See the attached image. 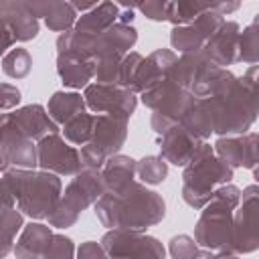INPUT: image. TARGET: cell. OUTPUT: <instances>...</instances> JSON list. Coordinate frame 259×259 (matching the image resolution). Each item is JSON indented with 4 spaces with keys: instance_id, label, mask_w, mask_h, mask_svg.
Returning <instances> with one entry per match:
<instances>
[{
    "instance_id": "obj_45",
    "label": "cell",
    "mask_w": 259,
    "mask_h": 259,
    "mask_svg": "<svg viewBox=\"0 0 259 259\" xmlns=\"http://www.w3.org/2000/svg\"><path fill=\"white\" fill-rule=\"evenodd\" d=\"M0 170H8V164H6L4 156H2V152H0Z\"/></svg>"
},
{
    "instance_id": "obj_38",
    "label": "cell",
    "mask_w": 259,
    "mask_h": 259,
    "mask_svg": "<svg viewBox=\"0 0 259 259\" xmlns=\"http://www.w3.org/2000/svg\"><path fill=\"white\" fill-rule=\"evenodd\" d=\"M142 14H146L150 20L156 22H166V10H168V2H160V0H152V2H140L136 6Z\"/></svg>"
},
{
    "instance_id": "obj_36",
    "label": "cell",
    "mask_w": 259,
    "mask_h": 259,
    "mask_svg": "<svg viewBox=\"0 0 259 259\" xmlns=\"http://www.w3.org/2000/svg\"><path fill=\"white\" fill-rule=\"evenodd\" d=\"M196 251V241L190 235H176L170 241V255L172 259H190Z\"/></svg>"
},
{
    "instance_id": "obj_13",
    "label": "cell",
    "mask_w": 259,
    "mask_h": 259,
    "mask_svg": "<svg viewBox=\"0 0 259 259\" xmlns=\"http://www.w3.org/2000/svg\"><path fill=\"white\" fill-rule=\"evenodd\" d=\"M223 22H225V18L221 14H217L214 10L204 12L192 24L174 26L170 32V45H172V49H176L182 55L202 51L204 42L221 28Z\"/></svg>"
},
{
    "instance_id": "obj_42",
    "label": "cell",
    "mask_w": 259,
    "mask_h": 259,
    "mask_svg": "<svg viewBox=\"0 0 259 259\" xmlns=\"http://www.w3.org/2000/svg\"><path fill=\"white\" fill-rule=\"evenodd\" d=\"M14 196L10 194V190H8V186H6V182H4V176H0V210H4V208H14Z\"/></svg>"
},
{
    "instance_id": "obj_34",
    "label": "cell",
    "mask_w": 259,
    "mask_h": 259,
    "mask_svg": "<svg viewBox=\"0 0 259 259\" xmlns=\"http://www.w3.org/2000/svg\"><path fill=\"white\" fill-rule=\"evenodd\" d=\"M144 57L140 53H127L119 65V75H117V85L123 87V89H132L134 85V79H136V73L142 65Z\"/></svg>"
},
{
    "instance_id": "obj_26",
    "label": "cell",
    "mask_w": 259,
    "mask_h": 259,
    "mask_svg": "<svg viewBox=\"0 0 259 259\" xmlns=\"http://www.w3.org/2000/svg\"><path fill=\"white\" fill-rule=\"evenodd\" d=\"M85 99L79 93H67V91H57L51 101H49V117L57 123V125H65L67 121H71L73 117L85 113Z\"/></svg>"
},
{
    "instance_id": "obj_15",
    "label": "cell",
    "mask_w": 259,
    "mask_h": 259,
    "mask_svg": "<svg viewBox=\"0 0 259 259\" xmlns=\"http://www.w3.org/2000/svg\"><path fill=\"white\" fill-rule=\"evenodd\" d=\"M176 59L178 57L170 49H158L152 55L144 57L130 91L132 93H144V91L156 87L158 83L172 79V69H174Z\"/></svg>"
},
{
    "instance_id": "obj_11",
    "label": "cell",
    "mask_w": 259,
    "mask_h": 259,
    "mask_svg": "<svg viewBox=\"0 0 259 259\" xmlns=\"http://www.w3.org/2000/svg\"><path fill=\"white\" fill-rule=\"evenodd\" d=\"M36 166L57 176H75L83 168L79 150L59 134H49L36 142Z\"/></svg>"
},
{
    "instance_id": "obj_40",
    "label": "cell",
    "mask_w": 259,
    "mask_h": 259,
    "mask_svg": "<svg viewBox=\"0 0 259 259\" xmlns=\"http://www.w3.org/2000/svg\"><path fill=\"white\" fill-rule=\"evenodd\" d=\"M77 259H109V257H107V253L103 251L101 243L85 241V243H81V247L77 249Z\"/></svg>"
},
{
    "instance_id": "obj_33",
    "label": "cell",
    "mask_w": 259,
    "mask_h": 259,
    "mask_svg": "<svg viewBox=\"0 0 259 259\" xmlns=\"http://www.w3.org/2000/svg\"><path fill=\"white\" fill-rule=\"evenodd\" d=\"M168 174V162L162 156H146L136 162V176L146 184H158Z\"/></svg>"
},
{
    "instance_id": "obj_7",
    "label": "cell",
    "mask_w": 259,
    "mask_h": 259,
    "mask_svg": "<svg viewBox=\"0 0 259 259\" xmlns=\"http://www.w3.org/2000/svg\"><path fill=\"white\" fill-rule=\"evenodd\" d=\"M194 241L208 251H231L233 208H229L217 198H210L204 204V210L194 227Z\"/></svg>"
},
{
    "instance_id": "obj_32",
    "label": "cell",
    "mask_w": 259,
    "mask_h": 259,
    "mask_svg": "<svg viewBox=\"0 0 259 259\" xmlns=\"http://www.w3.org/2000/svg\"><path fill=\"white\" fill-rule=\"evenodd\" d=\"M237 61H243V63H247L251 67L259 61V26H257V18L247 28H243V32H239Z\"/></svg>"
},
{
    "instance_id": "obj_31",
    "label": "cell",
    "mask_w": 259,
    "mask_h": 259,
    "mask_svg": "<svg viewBox=\"0 0 259 259\" xmlns=\"http://www.w3.org/2000/svg\"><path fill=\"white\" fill-rule=\"evenodd\" d=\"M93 123H95L93 113H81V115L73 117L71 121H67L63 125L65 140L75 146H85L93 136Z\"/></svg>"
},
{
    "instance_id": "obj_1",
    "label": "cell",
    "mask_w": 259,
    "mask_h": 259,
    "mask_svg": "<svg viewBox=\"0 0 259 259\" xmlns=\"http://www.w3.org/2000/svg\"><path fill=\"white\" fill-rule=\"evenodd\" d=\"M95 214L107 229L144 233L148 227L164 219L166 204L158 192L148 190L144 184L134 180L119 192H105L95 202Z\"/></svg>"
},
{
    "instance_id": "obj_43",
    "label": "cell",
    "mask_w": 259,
    "mask_h": 259,
    "mask_svg": "<svg viewBox=\"0 0 259 259\" xmlns=\"http://www.w3.org/2000/svg\"><path fill=\"white\" fill-rule=\"evenodd\" d=\"M212 257H214L212 251H208V249H200V251H198V249H196L190 259H212Z\"/></svg>"
},
{
    "instance_id": "obj_44",
    "label": "cell",
    "mask_w": 259,
    "mask_h": 259,
    "mask_svg": "<svg viewBox=\"0 0 259 259\" xmlns=\"http://www.w3.org/2000/svg\"><path fill=\"white\" fill-rule=\"evenodd\" d=\"M212 259H239V255L231 253V251H219V253H214Z\"/></svg>"
},
{
    "instance_id": "obj_10",
    "label": "cell",
    "mask_w": 259,
    "mask_h": 259,
    "mask_svg": "<svg viewBox=\"0 0 259 259\" xmlns=\"http://www.w3.org/2000/svg\"><path fill=\"white\" fill-rule=\"evenodd\" d=\"M83 99L85 105L95 111V115H115L123 119H130L138 105L136 93H132L130 89L103 83H89L85 87Z\"/></svg>"
},
{
    "instance_id": "obj_41",
    "label": "cell",
    "mask_w": 259,
    "mask_h": 259,
    "mask_svg": "<svg viewBox=\"0 0 259 259\" xmlns=\"http://www.w3.org/2000/svg\"><path fill=\"white\" fill-rule=\"evenodd\" d=\"M16 42V34L10 28V24L6 22L4 16H0V57H4L8 53V49Z\"/></svg>"
},
{
    "instance_id": "obj_21",
    "label": "cell",
    "mask_w": 259,
    "mask_h": 259,
    "mask_svg": "<svg viewBox=\"0 0 259 259\" xmlns=\"http://www.w3.org/2000/svg\"><path fill=\"white\" fill-rule=\"evenodd\" d=\"M34 16H42L47 26L55 32H67L77 22V12L73 10L71 2H59V0H45V2H28Z\"/></svg>"
},
{
    "instance_id": "obj_4",
    "label": "cell",
    "mask_w": 259,
    "mask_h": 259,
    "mask_svg": "<svg viewBox=\"0 0 259 259\" xmlns=\"http://www.w3.org/2000/svg\"><path fill=\"white\" fill-rule=\"evenodd\" d=\"M233 168H229L212 150L210 144L202 142L182 174V198L192 208H204L212 198L217 184H231Z\"/></svg>"
},
{
    "instance_id": "obj_37",
    "label": "cell",
    "mask_w": 259,
    "mask_h": 259,
    "mask_svg": "<svg viewBox=\"0 0 259 259\" xmlns=\"http://www.w3.org/2000/svg\"><path fill=\"white\" fill-rule=\"evenodd\" d=\"M212 198L221 200L223 204H227L229 208L235 210L239 206V202H241V190L235 184H223V186L212 190Z\"/></svg>"
},
{
    "instance_id": "obj_19",
    "label": "cell",
    "mask_w": 259,
    "mask_h": 259,
    "mask_svg": "<svg viewBox=\"0 0 259 259\" xmlns=\"http://www.w3.org/2000/svg\"><path fill=\"white\" fill-rule=\"evenodd\" d=\"M57 73L67 87H87L95 75V63L75 53H63L57 57Z\"/></svg>"
},
{
    "instance_id": "obj_16",
    "label": "cell",
    "mask_w": 259,
    "mask_h": 259,
    "mask_svg": "<svg viewBox=\"0 0 259 259\" xmlns=\"http://www.w3.org/2000/svg\"><path fill=\"white\" fill-rule=\"evenodd\" d=\"M239 24L233 20H225L221 28L204 42L202 53L204 57L221 69H227V65L237 63V53H239Z\"/></svg>"
},
{
    "instance_id": "obj_5",
    "label": "cell",
    "mask_w": 259,
    "mask_h": 259,
    "mask_svg": "<svg viewBox=\"0 0 259 259\" xmlns=\"http://www.w3.org/2000/svg\"><path fill=\"white\" fill-rule=\"evenodd\" d=\"M103 194H105V186L101 180V172L93 168H81L75 174V178L67 184L59 204L47 217L49 225L57 229L73 227L79 219V212L95 204Z\"/></svg>"
},
{
    "instance_id": "obj_29",
    "label": "cell",
    "mask_w": 259,
    "mask_h": 259,
    "mask_svg": "<svg viewBox=\"0 0 259 259\" xmlns=\"http://www.w3.org/2000/svg\"><path fill=\"white\" fill-rule=\"evenodd\" d=\"M22 227H24V219L20 210L16 208L0 210V259L12 251L14 237Z\"/></svg>"
},
{
    "instance_id": "obj_39",
    "label": "cell",
    "mask_w": 259,
    "mask_h": 259,
    "mask_svg": "<svg viewBox=\"0 0 259 259\" xmlns=\"http://www.w3.org/2000/svg\"><path fill=\"white\" fill-rule=\"evenodd\" d=\"M20 103V91L10 83H0V111L14 109Z\"/></svg>"
},
{
    "instance_id": "obj_30",
    "label": "cell",
    "mask_w": 259,
    "mask_h": 259,
    "mask_svg": "<svg viewBox=\"0 0 259 259\" xmlns=\"http://www.w3.org/2000/svg\"><path fill=\"white\" fill-rule=\"evenodd\" d=\"M32 69V57L26 49L16 47L10 49L4 57H2V71L10 77V79H24Z\"/></svg>"
},
{
    "instance_id": "obj_6",
    "label": "cell",
    "mask_w": 259,
    "mask_h": 259,
    "mask_svg": "<svg viewBox=\"0 0 259 259\" xmlns=\"http://www.w3.org/2000/svg\"><path fill=\"white\" fill-rule=\"evenodd\" d=\"M127 136V119L115 115H95L93 136L91 140L81 146V164L83 168L101 170L107 158L119 154Z\"/></svg>"
},
{
    "instance_id": "obj_2",
    "label": "cell",
    "mask_w": 259,
    "mask_h": 259,
    "mask_svg": "<svg viewBox=\"0 0 259 259\" xmlns=\"http://www.w3.org/2000/svg\"><path fill=\"white\" fill-rule=\"evenodd\" d=\"M212 115V132L221 138L247 134L257 117V65L235 77L217 95L204 99Z\"/></svg>"
},
{
    "instance_id": "obj_18",
    "label": "cell",
    "mask_w": 259,
    "mask_h": 259,
    "mask_svg": "<svg viewBox=\"0 0 259 259\" xmlns=\"http://www.w3.org/2000/svg\"><path fill=\"white\" fill-rule=\"evenodd\" d=\"M10 117L16 123V127L32 142H38L49 134H59V125L49 117L47 109L38 103L24 105V107L12 111Z\"/></svg>"
},
{
    "instance_id": "obj_3",
    "label": "cell",
    "mask_w": 259,
    "mask_h": 259,
    "mask_svg": "<svg viewBox=\"0 0 259 259\" xmlns=\"http://www.w3.org/2000/svg\"><path fill=\"white\" fill-rule=\"evenodd\" d=\"M4 182L18 210L30 219H47L61 200V180L45 170H4Z\"/></svg>"
},
{
    "instance_id": "obj_25",
    "label": "cell",
    "mask_w": 259,
    "mask_h": 259,
    "mask_svg": "<svg viewBox=\"0 0 259 259\" xmlns=\"http://www.w3.org/2000/svg\"><path fill=\"white\" fill-rule=\"evenodd\" d=\"M212 63L204 57L202 51H196V53H186L182 57L176 59L174 63V69H172V81L176 85H180L184 91H188L198 79L200 75L210 67Z\"/></svg>"
},
{
    "instance_id": "obj_20",
    "label": "cell",
    "mask_w": 259,
    "mask_h": 259,
    "mask_svg": "<svg viewBox=\"0 0 259 259\" xmlns=\"http://www.w3.org/2000/svg\"><path fill=\"white\" fill-rule=\"evenodd\" d=\"M0 16L6 18L16 34V40H32L38 34V18L28 2H0Z\"/></svg>"
},
{
    "instance_id": "obj_9",
    "label": "cell",
    "mask_w": 259,
    "mask_h": 259,
    "mask_svg": "<svg viewBox=\"0 0 259 259\" xmlns=\"http://www.w3.org/2000/svg\"><path fill=\"white\" fill-rule=\"evenodd\" d=\"M243 202H239L237 212H233V253H251L259 247V227H257V202L259 188L251 184L243 190Z\"/></svg>"
},
{
    "instance_id": "obj_14",
    "label": "cell",
    "mask_w": 259,
    "mask_h": 259,
    "mask_svg": "<svg viewBox=\"0 0 259 259\" xmlns=\"http://www.w3.org/2000/svg\"><path fill=\"white\" fill-rule=\"evenodd\" d=\"M212 150L229 168H241V166L255 168L257 166V134L255 132L219 138Z\"/></svg>"
},
{
    "instance_id": "obj_23",
    "label": "cell",
    "mask_w": 259,
    "mask_h": 259,
    "mask_svg": "<svg viewBox=\"0 0 259 259\" xmlns=\"http://www.w3.org/2000/svg\"><path fill=\"white\" fill-rule=\"evenodd\" d=\"M51 227L42 223H30L22 227V233L16 241L14 255L16 259H40L51 243Z\"/></svg>"
},
{
    "instance_id": "obj_27",
    "label": "cell",
    "mask_w": 259,
    "mask_h": 259,
    "mask_svg": "<svg viewBox=\"0 0 259 259\" xmlns=\"http://www.w3.org/2000/svg\"><path fill=\"white\" fill-rule=\"evenodd\" d=\"M178 125H182L196 140L204 142L212 134V115L204 99H194L186 109V113L182 115V119L178 121Z\"/></svg>"
},
{
    "instance_id": "obj_35",
    "label": "cell",
    "mask_w": 259,
    "mask_h": 259,
    "mask_svg": "<svg viewBox=\"0 0 259 259\" xmlns=\"http://www.w3.org/2000/svg\"><path fill=\"white\" fill-rule=\"evenodd\" d=\"M73 253H75V245L69 237L53 235L51 243H49V247L40 259H73Z\"/></svg>"
},
{
    "instance_id": "obj_8",
    "label": "cell",
    "mask_w": 259,
    "mask_h": 259,
    "mask_svg": "<svg viewBox=\"0 0 259 259\" xmlns=\"http://www.w3.org/2000/svg\"><path fill=\"white\" fill-rule=\"evenodd\" d=\"M101 247L109 259H164L166 255L158 239L125 229H111L105 233Z\"/></svg>"
},
{
    "instance_id": "obj_17",
    "label": "cell",
    "mask_w": 259,
    "mask_h": 259,
    "mask_svg": "<svg viewBox=\"0 0 259 259\" xmlns=\"http://www.w3.org/2000/svg\"><path fill=\"white\" fill-rule=\"evenodd\" d=\"M202 142L190 136L182 125H172L160 138V156L176 166H186Z\"/></svg>"
},
{
    "instance_id": "obj_24",
    "label": "cell",
    "mask_w": 259,
    "mask_h": 259,
    "mask_svg": "<svg viewBox=\"0 0 259 259\" xmlns=\"http://www.w3.org/2000/svg\"><path fill=\"white\" fill-rule=\"evenodd\" d=\"M117 16H119V8L115 2H97L93 10L81 14L73 30L87 36H99L101 32H105L109 26L117 22Z\"/></svg>"
},
{
    "instance_id": "obj_12",
    "label": "cell",
    "mask_w": 259,
    "mask_h": 259,
    "mask_svg": "<svg viewBox=\"0 0 259 259\" xmlns=\"http://www.w3.org/2000/svg\"><path fill=\"white\" fill-rule=\"evenodd\" d=\"M0 152L8 166L22 170L36 166V146L16 127L10 113L0 115Z\"/></svg>"
},
{
    "instance_id": "obj_22",
    "label": "cell",
    "mask_w": 259,
    "mask_h": 259,
    "mask_svg": "<svg viewBox=\"0 0 259 259\" xmlns=\"http://www.w3.org/2000/svg\"><path fill=\"white\" fill-rule=\"evenodd\" d=\"M101 180L105 186V192L113 194L123 190L127 184L136 180V160L123 154H115L107 158V162L101 166Z\"/></svg>"
},
{
    "instance_id": "obj_28",
    "label": "cell",
    "mask_w": 259,
    "mask_h": 259,
    "mask_svg": "<svg viewBox=\"0 0 259 259\" xmlns=\"http://www.w3.org/2000/svg\"><path fill=\"white\" fill-rule=\"evenodd\" d=\"M210 10H214V2H168L166 22H172L174 26L192 24L198 16Z\"/></svg>"
}]
</instances>
